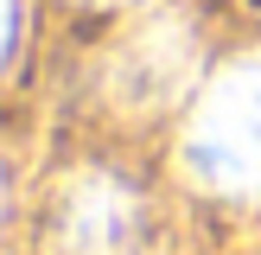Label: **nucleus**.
I'll return each mask as SVG.
<instances>
[{"instance_id":"obj_3","label":"nucleus","mask_w":261,"mask_h":255,"mask_svg":"<svg viewBox=\"0 0 261 255\" xmlns=\"http://www.w3.org/2000/svg\"><path fill=\"white\" fill-rule=\"evenodd\" d=\"M140 230V204L121 178L109 172H89L70 185L64 198V217H58V242L64 255H121Z\"/></svg>"},{"instance_id":"obj_4","label":"nucleus","mask_w":261,"mask_h":255,"mask_svg":"<svg viewBox=\"0 0 261 255\" xmlns=\"http://www.w3.org/2000/svg\"><path fill=\"white\" fill-rule=\"evenodd\" d=\"M19 38H25V0H7V58H19Z\"/></svg>"},{"instance_id":"obj_2","label":"nucleus","mask_w":261,"mask_h":255,"mask_svg":"<svg viewBox=\"0 0 261 255\" xmlns=\"http://www.w3.org/2000/svg\"><path fill=\"white\" fill-rule=\"evenodd\" d=\"M191 83V38L185 26H140L109 64V89L127 115L166 109L178 89Z\"/></svg>"},{"instance_id":"obj_1","label":"nucleus","mask_w":261,"mask_h":255,"mask_svg":"<svg viewBox=\"0 0 261 255\" xmlns=\"http://www.w3.org/2000/svg\"><path fill=\"white\" fill-rule=\"evenodd\" d=\"M185 178L217 198H255L261 191V51L217 64L178 140Z\"/></svg>"}]
</instances>
